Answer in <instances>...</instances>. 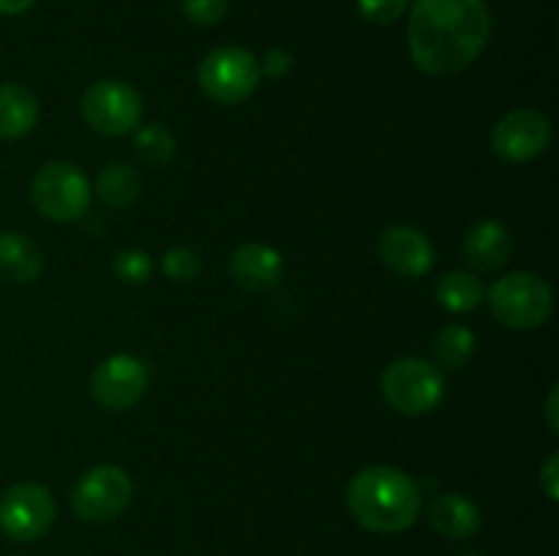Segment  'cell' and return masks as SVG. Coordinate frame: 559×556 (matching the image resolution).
<instances>
[{"mask_svg": "<svg viewBox=\"0 0 559 556\" xmlns=\"http://www.w3.org/2000/svg\"><path fill=\"white\" fill-rule=\"evenodd\" d=\"M491 38L484 0H415L409 14V58L424 74L453 76L467 69Z\"/></svg>", "mask_w": 559, "mask_h": 556, "instance_id": "obj_1", "label": "cell"}, {"mask_svg": "<svg viewBox=\"0 0 559 556\" xmlns=\"http://www.w3.org/2000/svg\"><path fill=\"white\" fill-rule=\"evenodd\" d=\"M347 507L355 521L377 534H399L418 521L424 491L396 467H366L349 480Z\"/></svg>", "mask_w": 559, "mask_h": 556, "instance_id": "obj_2", "label": "cell"}, {"mask_svg": "<svg viewBox=\"0 0 559 556\" xmlns=\"http://www.w3.org/2000/svg\"><path fill=\"white\" fill-rule=\"evenodd\" d=\"M486 300L495 319L511 330H535L549 319L555 309L549 281L524 270L497 278L486 292Z\"/></svg>", "mask_w": 559, "mask_h": 556, "instance_id": "obj_3", "label": "cell"}, {"mask_svg": "<svg viewBox=\"0 0 559 556\" xmlns=\"http://www.w3.org/2000/svg\"><path fill=\"white\" fill-rule=\"evenodd\" d=\"M380 390L388 407L407 418L435 412L445 398V376L437 365L424 358H399L385 365L380 376Z\"/></svg>", "mask_w": 559, "mask_h": 556, "instance_id": "obj_4", "label": "cell"}, {"mask_svg": "<svg viewBox=\"0 0 559 556\" xmlns=\"http://www.w3.org/2000/svg\"><path fill=\"white\" fill-rule=\"evenodd\" d=\"M31 200L47 221L71 223L91 207V183L74 164L49 161L33 174Z\"/></svg>", "mask_w": 559, "mask_h": 556, "instance_id": "obj_5", "label": "cell"}, {"mask_svg": "<svg viewBox=\"0 0 559 556\" xmlns=\"http://www.w3.org/2000/svg\"><path fill=\"white\" fill-rule=\"evenodd\" d=\"M260 60L243 47H218L205 55L197 80L202 93L216 104H240L260 87Z\"/></svg>", "mask_w": 559, "mask_h": 556, "instance_id": "obj_6", "label": "cell"}, {"mask_svg": "<svg viewBox=\"0 0 559 556\" xmlns=\"http://www.w3.org/2000/svg\"><path fill=\"white\" fill-rule=\"evenodd\" d=\"M142 109V96L123 80H98L82 96V118L102 136H126L140 129Z\"/></svg>", "mask_w": 559, "mask_h": 556, "instance_id": "obj_7", "label": "cell"}, {"mask_svg": "<svg viewBox=\"0 0 559 556\" xmlns=\"http://www.w3.org/2000/svg\"><path fill=\"white\" fill-rule=\"evenodd\" d=\"M131 496H134V485L129 474L112 463H102L82 474L80 483L71 488V507L80 521L107 523L131 505Z\"/></svg>", "mask_w": 559, "mask_h": 556, "instance_id": "obj_8", "label": "cell"}, {"mask_svg": "<svg viewBox=\"0 0 559 556\" xmlns=\"http://www.w3.org/2000/svg\"><path fill=\"white\" fill-rule=\"evenodd\" d=\"M55 523V499L44 485L16 483L0 496V529L14 543L41 540Z\"/></svg>", "mask_w": 559, "mask_h": 556, "instance_id": "obj_9", "label": "cell"}, {"mask_svg": "<svg viewBox=\"0 0 559 556\" xmlns=\"http://www.w3.org/2000/svg\"><path fill=\"white\" fill-rule=\"evenodd\" d=\"M147 368L134 354H112L91 376L93 401L107 412H129L145 398Z\"/></svg>", "mask_w": 559, "mask_h": 556, "instance_id": "obj_10", "label": "cell"}, {"mask_svg": "<svg viewBox=\"0 0 559 556\" xmlns=\"http://www.w3.org/2000/svg\"><path fill=\"white\" fill-rule=\"evenodd\" d=\"M551 145V120L538 109H516L491 131V150L511 164L538 158Z\"/></svg>", "mask_w": 559, "mask_h": 556, "instance_id": "obj_11", "label": "cell"}, {"mask_svg": "<svg viewBox=\"0 0 559 556\" xmlns=\"http://www.w3.org/2000/svg\"><path fill=\"white\" fill-rule=\"evenodd\" d=\"M377 254H380L382 265L391 273H396L399 278H420L435 265V245H431V240L420 229L407 227V223L388 227L380 234Z\"/></svg>", "mask_w": 559, "mask_h": 556, "instance_id": "obj_12", "label": "cell"}, {"mask_svg": "<svg viewBox=\"0 0 559 556\" xmlns=\"http://www.w3.org/2000/svg\"><path fill=\"white\" fill-rule=\"evenodd\" d=\"M229 276L246 292H267L284 276V259L265 243H246L229 256Z\"/></svg>", "mask_w": 559, "mask_h": 556, "instance_id": "obj_13", "label": "cell"}, {"mask_svg": "<svg viewBox=\"0 0 559 556\" xmlns=\"http://www.w3.org/2000/svg\"><path fill=\"white\" fill-rule=\"evenodd\" d=\"M513 238L506 223L484 218L464 238V259L480 273H495L511 259Z\"/></svg>", "mask_w": 559, "mask_h": 556, "instance_id": "obj_14", "label": "cell"}, {"mask_svg": "<svg viewBox=\"0 0 559 556\" xmlns=\"http://www.w3.org/2000/svg\"><path fill=\"white\" fill-rule=\"evenodd\" d=\"M429 523L448 540H467L478 534L484 516L464 494H442L429 501Z\"/></svg>", "mask_w": 559, "mask_h": 556, "instance_id": "obj_15", "label": "cell"}, {"mask_svg": "<svg viewBox=\"0 0 559 556\" xmlns=\"http://www.w3.org/2000/svg\"><path fill=\"white\" fill-rule=\"evenodd\" d=\"M38 98L16 82L0 85V140H20L31 134L38 123Z\"/></svg>", "mask_w": 559, "mask_h": 556, "instance_id": "obj_16", "label": "cell"}, {"mask_svg": "<svg viewBox=\"0 0 559 556\" xmlns=\"http://www.w3.org/2000/svg\"><path fill=\"white\" fill-rule=\"evenodd\" d=\"M44 254L31 238L20 232H0V278L31 283L41 276Z\"/></svg>", "mask_w": 559, "mask_h": 556, "instance_id": "obj_17", "label": "cell"}, {"mask_svg": "<svg viewBox=\"0 0 559 556\" xmlns=\"http://www.w3.org/2000/svg\"><path fill=\"white\" fill-rule=\"evenodd\" d=\"M142 191V178L134 167L123 161H112L98 172L96 196L107 207H129Z\"/></svg>", "mask_w": 559, "mask_h": 556, "instance_id": "obj_18", "label": "cell"}, {"mask_svg": "<svg viewBox=\"0 0 559 556\" xmlns=\"http://www.w3.org/2000/svg\"><path fill=\"white\" fill-rule=\"evenodd\" d=\"M435 298L451 314H467V311L478 309L484 303V287H480L473 273L453 270L437 281Z\"/></svg>", "mask_w": 559, "mask_h": 556, "instance_id": "obj_19", "label": "cell"}, {"mask_svg": "<svg viewBox=\"0 0 559 556\" xmlns=\"http://www.w3.org/2000/svg\"><path fill=\"white\" fill-rule=\"evenodd\" d=\"M475 352V333L464 325H445L435 338V358L445 368H462Z\"/></svg>", "mask_w": 559, "mask_h": 556, "instance_id": "obj_20", "label": "cell"}, {"mask_svg": "<svg viewBox=\"0 0 559 556\" xmlns=\"http://www.w3.org/2000/svg\"><path fill=\"white\" fill-rule=\"evenodd\" d=\"M134 150L151 167H164L175 156V136L173 131L164 129L162 123L140 125L134 136Z\"/></svg>", "mask_w": 559, "mask_h": 556, "instance_id": "obj_21", "label": "cell"}, {"mask_svg": "<svg viewBox=\"0 0 559 556\" xmlns=\"http://www.w3.org/2000/svg\"><path fill=\"white\" fill-rule=\"evenodd\" d=\"M162 270L169 281L189 283L200 276L202 262L200 256H197V251L186 249V245H175V249H169L167 254L162 256Z\"/></svg>", "mask_w": 559, "mask_h": 556, "instance_id": "obj_22", "label": "cell"}, {"mask_svg": "<svg viewBox=\"0 0 559 556\" xmlns=\"http://www.w3.org/2000/svg\"><path fill=\"white\" fill-rule=\"evenodd\" d=\"M153 273V262L147 256V251L131 249V251H120L115 256V276L126 283H145L151 281Z\"/></svg>", "mask_w": 559, "mask_h": 556, "instance_id": "obj_23", "label": "cell"}, {"mask_svg": "<svg viewBox=\"0 0 559 556\" xmlns=\"http://www.w3.org/2000/svg\"><path fill=\"white\" fill-rule=\"evenodd\" d=\"M229 0H180V11L189 22L200 27H211L227 16Z\"/></svg>", "mask_w": 559, "mask_h": 556, "instance_id": "obj_24", "label": "cell"}, {"mask_svg": "<svg viewBox=\"0 0 559 556\" xmlns=\"http://www.w3.org/2000/svg\"><path fill=\"white\" fill-rule=\"evenodd\" d=\"M409 0H358V11L371 25H393L399 16H404Z\"/></svg>", "mask_w": 559, "mask_h": 556, "instance_id": "obj_25", "label": "cell"}, {"mask_svg": "<svg viewBox=\"0 0 559 556\" xmlns=\"http://www.w3.org/2000/svg\"><path fill=\"white\" fill-rule=\"evenodd\" d=\"M289 69H293V55H289L287 49H271V52L260 60V74L276 76V80L289 74Z\"/></svg>", "mask_w": 559, "mask_h": 556, "instance_id": "obj_26", "label": "cell"}, {"mask_svg": "<svg viewBox=\"0 0 559 556\" xmlns=\"http://www.w3.org/2000/svg\"><path fill=\"white\" fill-rule=\"evenodd\" d=\"M540 488H544V494L549 496L551 501L559 499V452H551L549 458L544 461V467H540Z\"/></svg>", "mask_w": 559, "mask_h": 556, "instance_id": "obj_27", "label": "cell"}, {"mask_svg": "<svg viewBox=\"0 0 559 556\" xmlns=\"http://www.w3.org/2000/svg\"><path fill=\"white\" fill-rule=\"evenodd\" d=\"M557 401H559V390H557V387H551L549 398H546V423H549V431H551V434H557V431H559Z\"/></svg>", "mask_w": 559, "mask_h": 556, "instance_id": "obj_28", "label": "cell"}, {"mask_svg": "<svg viewBox=\"0 0 559 556\" xmlns=\"http://www.w3.org/2000/svg\"><path fill=\"white\" fill-rule=\"evenodd\" d=\"M36 0H0V14L14 16V14H25Z\"/></svg>", "mask_w": 559, "mask_h": 556, "instance_id": "obj_29", "label": "cell"}, {"mask_svg": "<svg viewBox=\"0 0 559 556\" xmlns=\"http://www.w3.org/2000/svg\"><path fill=\"white\" fill-rule=\"evenodd\" d=\"M462 556H480V554H462Z\"/></svg>", "mask_w": 559, "mask_h": 556, "instance_id": "obj_30", "label": "cell"}]
</instances>
